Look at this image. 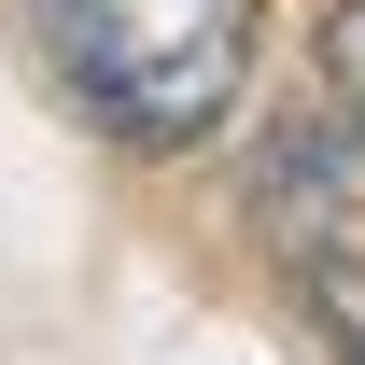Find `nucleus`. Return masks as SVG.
<instances>
[{"mask_svg":"<svg viewBox=\"0 0 365 365\" xmlns=\"http://www.w3.org/2000/svg\"><path fill=\"white\" fill-rule=\"evenodd\" d=\"M43 43L113 140H211L253 85V0H43Z\"/></svg>","mask_w":365,"mask_h":365,"instance_id":"obj_1","label":"nucleus"},{"mask_svg":"<svg viewBox=\"0 0 365 365\" xmlns=\"http://www.w3.org/2000/svg\"><path fill=\"white\" fill-rule=\"evenodd\" d=\"M295 281H309V323L337 337V365H365V253H309Z\"/></svg>","mask_w":365,"mask_h":365,"instance_id":"obj_2","label":"nucleus"},{"mask_svg":"<svg viewBox=\"0 0 365 365\" xmlns=\"http://www.w3.org/2000/svg\"><path fill=\"white\" fill-rule=\"evenodd\" d=\"M323 85H337V113H351V155H365V0H337V14H323Z\"/></svg>","mask_w":365,"mask_h":365,"instance_id":"obj_3","label":"nucleus"}]
</instances>
